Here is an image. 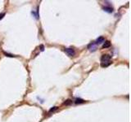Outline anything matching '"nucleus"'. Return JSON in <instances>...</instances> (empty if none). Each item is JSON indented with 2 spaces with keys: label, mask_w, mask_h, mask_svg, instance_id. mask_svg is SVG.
Listing matches in <instances>:
<instances>
[{
  "label": "nucleus",
  "mask_w": 131,
  "mask_h": 122,
  "mask_svg": "<svg viewBox=\"0 0 131 122\" xmlns=\"http://www.w3.org/2000/svg\"><path fill=\"white\" fill-rule=\"evenodd\" d=\"M4 15H5L4 13H2V14H0V20H1V19H3Z\"/></svg>",
  "instance_id": "nucleus-11"
},
{
  "label": "nucleus",
  "mask_w": 131,
  "mask_h": 122,
  "mask_svg": "<svg viewBox=\"0 0 131 122\" xmlns=\"http://www.w3.org/2000/svg\"><path fill=\"white\" fill-rule=\"evenodd\" d=\"M88 49L90 51H95L97 50V46L94 44V42H92V43H90L88 46Z\"/></svg>",
  "instance_id": "nucleus-4"
},
{
  "label": "nucleus",
  "mask_w": 131,
  "mask_h": 122,
  "mask_svg": "<svg viewBox=\"0 0 131 122\" xmlns=\"http://www.w3.org/2000/svg\"><path fill=\"white\" fill-rule=\"evenodd\" d=\"M102 9L104 11H106L108 13H111L113 11V8L111 7H103Z\"/></svg>",
  "instance_id": "nucleus-5"
},
{
  "label": "nucleus",
  "mask_w": 131,
  "mask_h": 122,
  "mask_svg": "<svg viewBox=\"0 0 131 122\" xmlns=\"http://www.w3.org/2000/svg\"><path fill=\"white\" fill-rule=\"evenodd\" d=\"M72 103L71 100H66V102H65V104H66V105H68V104H70Z\"/></svg>",
  "instance_id": "nucleus-10"
},
{
  "label": "nucleus",
  "mask_w": 131,
  "mask_h": 122,
  "mask_svg": "<svg viewBox=\"0 0 131 122\" xmlns=\"http://www.w3.org/2000/svg\"><path fill=\"white\" fill-rule=\"evenodd\" d=\"M111 46V42H109V41H106V42H103V46H102V48H108Z\"/></svg>",
  "instance_id": "nucleus-7"
},
{
  "label": "nucleus",
  "mask_w": 131,
  "mask_h": 122,
  "mask_svg": "<svg viewBox=\"0 0 131 122\" xmlns=\"http://www.w3.org/2000/svg\"><path fill=\"white\" fill-rule=\"evenodd\" d=\"M57 107H53V108H51V109L49 110V112H52V111H54L55 110L57 109Z\"/></svg>",
  "instance_id": "nucleus-9"
},
{
  "label": "nucleus",
  "mask_w": 131,
  "mask_h": 122,
  "mask_svg": "<svg viewBox=\"0 0 131 122\" xmlns=\"http://www.w3.org/2000/svg\"><path fill=\"white\" fill-rule=\"evenodd\" d=\"M65 52L69 56H74L75 55V51L73 48H66Z\"/></svg>",
  "instance_id": "nucleus-2"
},
{
  "label": "nucleus",
  "mask_w": 131,
  "mask_h": 122,
  "mask_svg": "<svg viewBox=\"0 0 131 122\" xmlns=\"http://www.w3.org/2000/svg\"><path fill=\"white\" fill-rule=\"evenodd\" d=\"M3 54L5 55L6 56H8V57H14L15 55H10V54H8V53H6V52H4L3 51Z\"/></svg>",
  "instance_id": "nucleus-8"
},
{
  "label": "nucleus",
  "mask_w": 131,
  "mask_h": 122,
  "mask_svg": "<svg viewBox=\"0 0 131 122\" xmlns=\"http://www.w3.org/2000/svg\"><path fill=\"white\" fill-rule=\"evenodd\" d=\"M105 42V38L103 37H99L98 38H97V40L94 42V44L96 46L97 45H100V44H102L103 42Z\"/></svg>",
  "instance_id": "nucleus-3"
},
{
  "label": "nucleus",
  "mask_w": 131,
  "mask_h": 122,
  "mask_svg": "<svg viewBox=\"0 0 131 122\" xmlns=\"http://www.w3.org/2000/svg\"><path fill=\"white\" fill-rule=\"evenodd\" d=\"M111 56L109 55H102V56L101 57V66L105 68V67L109 66L111 63Z\"/></svg>",
  "instance_id": "nucleus-1"
},
{
  "label": "nucleus",
  "mask_w": 131,
  "mask_h": 122,
  "mask_svg": "<svg viewBox=\"0 0 131 122\" xmlns=\"http://www.w3.org/2000/svg\"><path fill=\"white\" fill-rule=\"evenodd\" d=\"M84 102H85V101H84V99H80V98H76V99H75V104H84Z\"/></svg>",
  "instance_id": "nucleus-6"
}]
</instances>
